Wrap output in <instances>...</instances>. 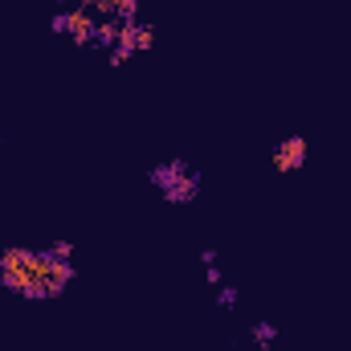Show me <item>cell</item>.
Instances as JSON below:
<instances>
[{
  "mask_svg": "<svg viewBox=\"0 0 351 351\" xmlns=\"http://www.w3.org/2000/svg\"><path fill=\"white\" fill-rule=\"evenodd\" d=\"M152 184L164 188V196L172 204H192L200 196V172L188 168L184 160H168V164H156L152 168Z\"/></svg>",
  "mask_w": 351,
  "mask_h": 351,
  "instance_id": "6da1fadb",
  "label": "cell"
},
{
  "mask_svg": "<svg viewBox=\"0 0 351 351\" xmlns=\"http://www.w3.org/2000/svg\"><path fill=\"white\" fill-rule=\"evenodd\" d=\"M302 160H306V139H302V135H290V139L278 147V156H274V164H278L282 172L302 168Z\"/></svg>",
  "mask_w": 351,
  "mask_h": 351,
  "instance_id": "7a4b0ae2",
  "label": "cell"
},
{
  "mask_svg": "<svg viewBox=\"0 0 351 351\" xmlns=\"http://www.w3.org/2000/svg\"><path fill=\"white\" fill-rule=\"evenodd\" d=\"M250 335H254V343H258V348H274V339H278V327H274V323H254V331H250Z\"/></svg>",
  "mask_w": 351,
  "mask_h": 351,
  "instance_id": "3957f363",
  "label": "cell"
},
{
  "mask_svg": "<svg viewBox=\"0 0 351 351\" xmlns=\"http://www.w3.org/2000/svg\"><path fill=\"white\" fill-rule=\"evenodd\" d=\"M233 302H237V290H233V286H221V306L233 311Z\"/></svg>",
  "mask_w": 351,
  "mask_h": 351,
  "instance_id": "277c9868",
  "label": "cell"
},
{
  "mask_svg": "<svg viewBox=\"0 0 351 351\" xmlns=\"http://www.w3.org/2000/svg\"><path fill=\"white\" fill-rule=\"evenodd\" d=\"M200 262H204V265H217V250H200Z\"/></svg>",
  "mask_w": 351,
  "mask_h": 351,
  "instance_id": "5b68a950",
  "label": "cell"
}]
</instances>
